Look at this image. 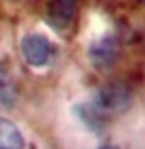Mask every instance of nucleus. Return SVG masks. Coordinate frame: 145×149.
Returning a JSON list of instances; mask_svg holds the SVG:
<instances>
[{"label": "nucleus", "instance_id": "7", "mask_svg": "<svg viewBox=\"0 0 145 149\" xmlns=\"http://www.w3.org/2000/svg\"><path fill=\"white\" fill-rule=\"evenodd\" d=\"M98 149H119L117 146H102V147H98Z\"/></svg>", "mask_w": 145, "mask_h": 149}, {"label": "nucleus", "instance_id": "2", "mask_svg": "<svg viewBox=\"0 0 145 149\" xmlns=\"http://www.w3.org/2000/svg\"><path fill=\"white\" fill-rule=\"evenodd\" d=\"M21 53L25 57L26 64L34 68H45L57 57V47L49 38L42 34H26L21 42Z\"/></svg>", "mask_w": 145, "mask_h": 149}, {"label": "nucleus", "instance_id": "6", "mask_svg": "<svg viewBox=\"0 0 145 149\" xmlns=\"http://www.w3.org/2000/svg\"><path fill=\"white\" fill-rule=\"evenodd\" d=\"M25 138L11 121L0 117V149H23Z\"/></svg>", "mask_w": 145, "mask_h": 149}, {"label": "nucleus", "instance_id": "4", "mask_svg": "<svg viewBox=\"0 0 145 149\" xmlns=\"http://www.w3.org/2000/svg\"><path fill=\"white\" fill-rule=\"evenodd\" d=\"M77 11V0H47L45 17L47 23L57 30H66L72 26Z\"/></svg>", "mask_w": 145, "mask_h": 149}, {"label": "nucleus", "instance_id": "3", "mask_svg": "<svg viewBox=\"0 0 145 149\" xmlns=\"http://www.w3.org/2000/svg\"><path fill=\"white\" fill-rule=\"evenodd\" d=\"M89 58H91L92 66L98 70H108L119 58V42L115 36L108 34L102 36L100 40L92 42L89 47Z\"/></svg>", "mask_w": 145, "mask_h": 149}, {"label": "nucleus", "instance_id": "1", "mask_svg": "<svg viewBox=\"0 0 145 149\" xmlns=\"http://www.w3.org/2000/svg\"><path fill=\"white\" fill-rule=\"evenodd\" d=\"M132 98H134V93H132L130 85L115 79V81H108L105 85H102L98 89L91 108L104 119V117L124 113L132 106Z\"/></svg>", "mask_w": 145, "mask_h": 149}, {"label": "nucleus", "instance_id": "8", "mask_svg": "<svg viewBox=\"0 0 145 149\" xmlns=\"http://www.w3.org/2000/svg\"><path fill=\"white\" fill-rule=\"evenodd\" d=\"M142 2H143V4H145V0H142Z\"/></svg>", "mask_w": 145, "mask_h": 149}, {"label": "nucleus", "instance_id": "5", "mask_svg": "<svg viewBox=\"0 0 145 149\" xmlns=\"http://www.w3.org/2000/svg\"><path fill=\"white\" fill-rule=\"evenodd\" d=\"M17 102V83L8 61L0 58V106L13 108Z\"/></svg>", "mask_w": 145, "mask_h": 149}]
</instances>
